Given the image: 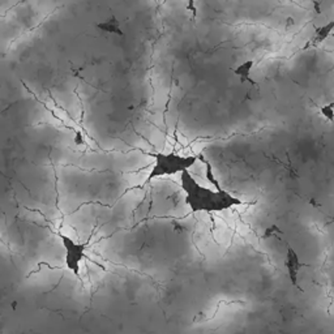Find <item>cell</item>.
<instances>
[{
  "instance_id": "obj_1",
  "label": "cell",
  "mask_w": 334,
  "mask_h": 334,
  "mask_svg": "<svg viewBox=\"0 0 334 334\" xmlns=\"http://www.w3.org/2000/svg\"><path fill=\"white\" fill-rule=\"evenodd\" d=\"M180 183L186 193V205L192 212H222L243 204L240 199H236L227 191H213L200 186L188 171L180 175Z\"/></svg>"
},
{
  "instance_id": "obj_2",
  "label": "cell",
  "mask_w": 334,
  "mask_h": 334,
  "mask_svg": "<svg viewBox=\"0 0 334 334\" xmlns=\"http://www.w3.org/2000/svg\"><path fill=\"white\" fill-rule=\"evenodd\" d=\"M154 157V165L149 172L146 182L161 176H172L190 170V167L196 164L199 157L196 156H180L176 153H154L150 154Z\"/></svg>"
},
{
  "instance_id": "obj_3",
  "label": "cell",
  "mask_w": 334,
  "mask_h": 334,
  "mask_svg": "<svg viewBox=\"0 0 334 334\" xmlns=\"http://www.w3.org/2000/svg\"><path fill=\"white\" fill-rule=\"evenodd\" d=\"M59 238L62 240V245L64 248V263L68 270H71L74 275H80V269H81L82 260L86 257V243H80L76 241L66 234L59 233Z\"/></svg>"
},
{
  "instance_id": "obj_4",
  "label": "cell",
  "mask_w": 334,
  "mask_h": 334,
  "mask_svg": "<svg viewBox=\"0 0 334 334\" xmlns=\"http://www.w3.org/2000/svg\"><path fill=\"white\" fill-rule=\"evenodd\" d=\"M285 265H286L287 273H289L291 283H293L295 287H299L298 286V274H299V270H301V267H305V264L301 263L299 256H298V253L295 252L291 247H287V255Z\"/></svg>"
},
{
  "instance_id": "obj_5",
  "label": "cell",
  "mask_w": 334,
  "mask_h": 334,
  "mask_svg": "<svg viewBox=\"0 0 334 334\" xmlns=\"http://www.w3.org/2000/svg\"><path fill=\"white\" fill-rule=\"evenodd\" d=\"M252 68H253L252 60H247V62L241 63L240 66H238V67L235 68L234 74L235 76H238L239 80H240V84H244L245 81H248L249 84L256 85V82L251 78V71H252Z\"/></svg>"
},
{
  "instance_id": "obj_6",
  "label": "cell",
  "mask_w": 334,
  "mask_h": 334,
  "mask_svg": "<svg viewBox=\"0 0 334 334\" xmlns=\"http://www.w3.org/2000/svg\"><path fill=\"white\" fill-rule=\"evenodd\" d=\"M97 28H100V29L103 30V32H107V33L123 35L122 29H120V25H119V21H118V19H116L115 16H112V17H110V19L103 21V23L97 24Z\"/></svg>"
},
{
  "instance_id": "obj_7",
  "label": "cell",
  "mask_w": 334,
  "mask_h": 334,
  "mask_svg": "<svg viewBox=\"0 0 334 334\" xmlns=\"http://www.w3.org/2000/svg\"><path fill=\"white\" fill-rule=\"evenodd\" d=\"M333 29L334 21H331V23H328L325 24V25L317 28V29H316L315 37H313L312 42H313V43H321V42H324L328 37H329V34L333 32Z\"/></svg>"
},
{
  "instance_id": "obj_8",
  "label": "cell",
  "mask_w": 334,
  "mask_h": 334,
  "mask_svg": "<svg viewBox=\"0 0 334 334\" xmlns=\"http://www.w3.org/2000/svg\"><path fill=\"white\" fill-rule=\"evenodd\" d=\"M197 157H199V160H201L205 164V178H206V180H208V182L210 183V184H212L213 187H214L215 191H222L223 188H222V187H221L219 182H218V180H217V179H215V176H214V172H213L212 165L209 164V162L206 160H204V158H202V156H197Z\"/></svg>"
},
{
  "instance_id": "obj_9",
  "label": "cell",
  "mask_w": 334,
  "mask_h": 334,
  "mask_svg": "<svg viewBox=\"0 0 334 334\" xmlns=\"http://www.w3.org/2000/svg\"><path fill=\"white\" fill-rule=\"evenodd\" d=\"M333 107H334V103H332V104H329V106H325V107L321 108V112H323V115L325 116L327 119H329V120L334 119Z\"/></svg>"
},
{
  "instance_id": "obj_10",
  "label": "cell",
  "mask_w": 334,
  "mask_h": 334,
  "mask_svg": "<svg viewBox=\"0 0 334 334\" xmlns=\"http://www.w3.org/2000/svg\"><path fill=\"white\" fill-rule=\"evenodd\" d=\"M73 142L76 145H77V146H80V145H84V136H82V134L81 132H80V131H77V132H76V136H74L73 137Z\"/></svg>"
},
{
  "instance_id": "obj_11",
  "label": "cell",
  "mask_w": 334,
  "mask_h": 334,
  "mask_svg": "<svg viewBox=\"0 0 334 334\" xmlns=\"http://www.w3.org/2000/svg\"><path fill=\"white\" fill-rule=\"evenodd\" d=\"M274 233H282V231L279 230L278 227L271 226V227H269V229H267V231H265V235H264V238H269V236L274 234Z\"/></svg>"
}]
</instances>
